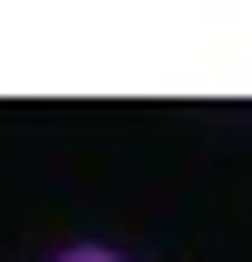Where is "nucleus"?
Masks as SVG:
<instances>
[{"instance_id": "nucleus-1", "label": "nucleus", "mask_w": 252, "mask_h": 262, "mask_svg": "<svg viewBox=\"0 0 252 262\" xmlns=\"http://www.w3.org/2000/svg\"><path fill=\"white\" fill-rule=\"evenodd\" d=\"M58 262H117V253H97V243H78V253H58Z\"/></svg>"}]
</instances>
